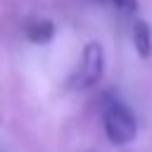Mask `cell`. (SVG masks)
Returning a JSON list of instances; mask_svg holds the SVG:
<instances>
[{
  "label": "cell",
  "instance_id": "277c9868",
  "mask_svg": "<svg viewBox=\"0 0 152 152\" xmlns=\"http://www.w3.org/2000/svg\"><path fill=\"white\" fill-rule=\"evenodd\" d=\"M133 45H135V50L142 59L150 57V52H152V31H150L147 21H142V19H133Z\"/></svg>",
  "mask_w": 152,
  "mask_h": 152
},
{
  "label": "cell",
  "instance_id": "5b68a950",
  "mask_svg": "<svg viewBox=\"0 0 152 152\" xmlns=\"http://www.w3.org/2000/svg\"><path fill=\"white\" fill-rule=\"evenodd\" d=\"M100 2L121 12V14H135L138 12V0H100Z\"/></svg>",
  "mask_w": 152,
  "mask_h": 152
},
{
  "label": "cell",
  "instance_id": "7a4b0ae2",
  "mask_svg": "<svg viewBox=\"0 0 152 152\" xmlns=\"http://www.w3.org/2000/svg\"><path fill=\"white\" fill-rule=\"evenodd\" d=\"M104 71V48L97 40H90L83 48V57H81V66L71 78V86L78 90H86L90 86H95L100 81Z\"/></svg>",
  "mask_w": 152,
  "mask_h": 152
},
{
  "label": "cell",
  "instance_id": "3957f363",
  "mask_svg": "<svg viewBox=\"0 0 152 152\" xmlns=\"http://www.w3.org/2000/svg\"><path fill=\"white\" fill-rule=\"evenodd\" d=\"M52 36H55V24L50 19H33L26 24V38L31 43H38V45L50 43Z\"/></svg>",
  "mask_w": 152,
  "mask_h": 152
},
{
  "label": "cell",
  "instance_id": "6da1fadb",
  "mask_svg": "<svg viewBox=\"0 0 152 152\" xmlns=\"http://www.w3.org/2000/svg\"><path fill=\"white\" fill-rule=\"evenodd\" d=\"M102 128L112 145H128L138 135V121L133 109L119 97H107L102 104Z\"/></svg>",
  "mask_w": 152,
  "mask_h": 152
}]
</instances>
